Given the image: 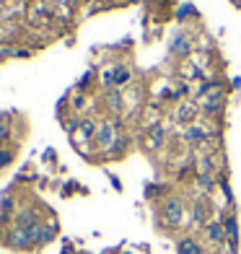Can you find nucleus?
Listing matches in <instances>:
<instances>
[{"label": "nucleus", "instance_id": "nucleus-8", "mask_svg": "<svg viewBox=\"0 0 241 254\" xmlns=\"http://www.w3.org/2000/svg\"><path fill=\"white\" fill-rule=\"evenodd\" d=\"M171 50H174V52H181V55L189 52V39L184 37V34H181V37H177V39H174V47H171Z\"/></svg>", "mask_w": 241, "mask_h": 254}, {"label": "nucleus", "instance_id": "nucleus-12", "mask_svg": "<svg viewBox=\"0 0 241 254\" xmlns=\"http://www.w3.org/2000/svg\"><path fill=\"white\" fill-rule=\"evenodd\" d=\"M10 161H13V153H10V151H0V169L8 166Z\"/></svg>", "mask_w": 241, "mask_h": 254}, {"label": "nucleus", "instance_id": "nucleus-2", "mask_svg": "<svg viewBox=\"0 0 241 254\" xmlns=\"http://www.w3.org/2000/svg\"><path fill=\"white\" fill-rule=\"evenodd\" d=\"M10 244L18 247V249H26L31 244V236H29V228H16L13 234H10Z\"/></svg>", "mask_w": 241, "mask_h": 254}, {"label": "nucleus", "instance_id": "nucleus-5", "mask_svg": "<svg viewBox=\"0 0 241 254\" xmlns=\"http://www.w3.org/2000/svg\"><path fill=\"white\" fill-rule=\"evenodd\" d=\"M208 236H210L213 241H223V239H226V226L210 223V226H208Z\"/></svg>", "mask_w": 241, "mask_h": 254}, {"label": "nucleus", "instance_id": "nucleus-14", "mask_svg": "<svg viewBox=\"0 0 241 254\" xmlns=\"http://www.w3.org/2000/svg\"><path fill=\"white\" fill-rule=\"evenodd\" d=\"M192 117V109L187 107V109H181V114H179V120H189Z\"/></svg>", "mask_w": 241, "mask_h": 254}, {"label": "nucleus", "instance_id": "nucleus-13", "mask_svg": "<svg viewBox=\"0 0 241 254\" xmlns=\"http://www.w3.org/2000/svg\"><path fill=\"white\" fill-rule=\"evenodd\" d=\"M200 187H202L205 192H208V190L213 187V182H210V177H208V174H200Z\"/></svg>", "mask_w": 241, "mask_h": 254}, {"label": "nucleus", "instance_id": "nucleus-10", "mask_svg": "<svg viewBox=\"0 0 241 254\" xmlns=\"http://www.w3.org/2000/svg\"><path fill=\"white\" fill-rule=\"evenodd\" d=\"M52 239H55V228H52V226H44V228H42L39 244H47V241H52Z\"/></svg>", "mask_w": 241, "mask_h": 254}, {"label": "nucleus", "instance_id": "nucleus-6", "mask_svg": "<svg viewBox=\"0 0 241 254\" xmlns=\"http://www.w3.org/2000/svg\"><path fill=\"white\" fill-rule=\"evenodd\" d=\"M226 234H228V239H231V244L236 247L239 231H236V218H234V215H228V218H226Z\"/></svg>", "mask_w": 241, "mask_h": 254}, {"label": "nucleus", "instance_id": "nucleus-1", "mask_svg": "<svg viewBox=\"0 0 241 254\" xmlns=\"http://www.w3.org/2000/svg\"><path fill=\"white\" fill-rule=\"evenodd\" d=\"M164 218H166V223H169V226H179L181 221H184V205H181V200L171 197V200L166 202Z\"/></svg>", "mask_w": 241, "mask_h": 254}, {"label": "nucleus", "instance_id": "nucleus-9", "mask_svg": "<svg viewBox=\"0 0 241 254\" xmlns=\"http://www.w3.org/2000/svg\"><path fill=\"white\" fill-rule=\"evenodd\" d=\"M187 137H189L192 143H197V140H205V130H202V127H189Z\"/></svg>", "mask_w": 241, "mask_h": 254}, {"label": "nucleus", "instance_id": "nucleus-4", "mask_svg": "<svg viewBox=\"0 0 241 254\" xmlns=\"http://www.w3.org/2000/svg\"><path fill=\"white\" fill-rule=\"evenodd\" d=\"M34 226H37V215L31 210H24L18 215V228H34Z\"/></svg>", "mask_w": 241, "mask_h": 254}, {"label": "nucleus", "instance_id": "nucleus-15", "mask_svg": "<svg viewBox=\"0 0 241 254\" xmlns=\"http://www.w3.org/2000/svg\"><path fill=\"white\" fill-rule=\"evenodd\" d=\"M194 215H197V221H202V218H205V207H200V205H197V210H194Z\"/></svg>", "mask_w": 241, "mask_h": 254}, {"label": "nucleus", "instance_id": "nucleus-11", "mask_svg": "<svg viewBox=\"0 0 241 254\" xmlns=\"http://www.w3.org/2000/svg\"><path fill=\"white\" fill-rule=\"evenodd\" d=\"M127 78H130V73L124 70V67H120V70H114V75H112L114 83H122V80H127Z\"/></svg>", "mask_w": 241, "mask_h": 254}, {"label": "nucleus", "instance_id": "nucleus-3", "mask_svg": "<svg viewBox=\"0 0 241 254\" xmlns=\"http://www.w3.org/2000/svg\"><path fill=\"white\" fill-rule=\"evenodd\" d=\"M177 252H179V254H202L200 244H197L194 239H181L179 247H177Z\"/></svg>", "mask_w": 241, "mask_h": 254}, {"label": "nucleus", "instance_id": "nucleus-7", "mask_svg": "<svg viewBox=\"0 0 241 254\" xmlns=\"http://www.w3.org/2000/svg\"><path fill=\"white\" fill-rule=\"evenodd\" d=\"M112 137H114L112 125H104V127L99 130V143H101V145H112Z\"/></svg>", "mask_w": 241, "mask_h": 254}]
</instances>
